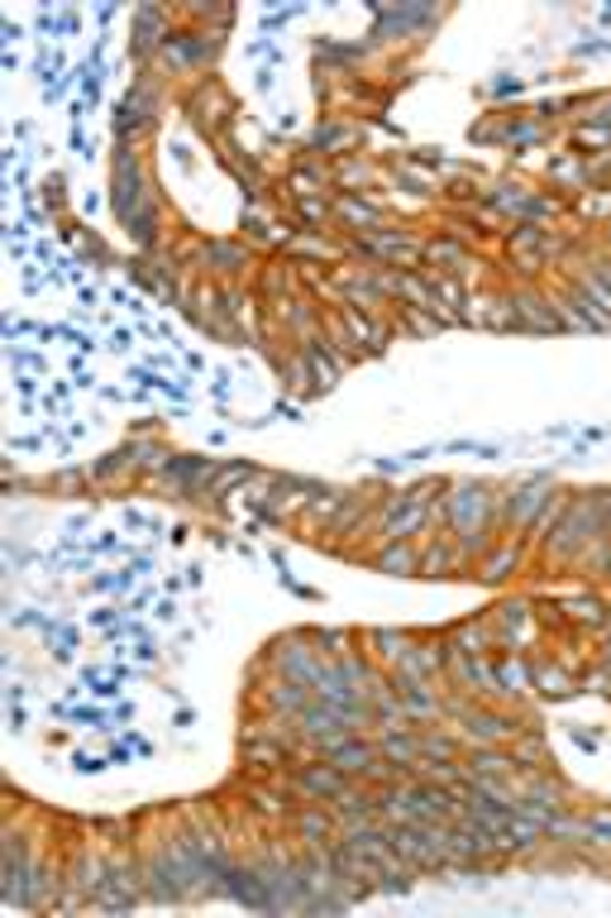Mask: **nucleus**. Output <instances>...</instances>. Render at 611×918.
Masks as SVG:
<instances>
[{
    "instance_id": "obj_1",
    "label": "nucleus",
    "mask_w": 611,
    "mask_h": 918,
    "mask_svg": "<svg viewBox=\"0 0 611 918\" xmlns=\"http://www.w3.org/2000/svg\"><path fill=\"white\" fill-rule=\"evenodd\" d=\"M607 493H574L569 512L555 522V531L540 541L549 565H574L578 555L588 551L592 536H607Z\"/></svg>"
},
{
    "instance_id": "obj_2",
    "label": "nucleus",
    "mask_w": 611,
    "mask_h": 918,
    "mask_svg": "<svg viewBox=\"0 0 611 918\" xmlns=\"http://www.w3.org/2000/svg\"><path fill=\"white\" fill-rule=\"evenodd\" d=\"M268 665H272V674L297 680L306 688H315L320 680H325V655L315 651V637H306V631H287V637L272 641Z\"/></svg>"
},
{
    "instance_id": "obj_3",
    "label": "nucleus",
    "mask_w": 611,
    "mask_h": 918,
    "mask_svg": "<svg viewBox=\"0 0 611 918\" xmlns=\"http://www.w3.org/2000/svg\"><path fill=\"white\" fill-rule=\"evenodd\" d=\"M354 254L373 258V264H383V268H411L426 258V239L406 235V230H368V235L354 239Z\"/></svg>"
},
{
    "instance_id": "obj_4",
    "label": "nucleus",
    "mask_w": 611,
    "mask_h": 918,
    "mask_svg": "<svg viewBox=\"0 0 611 918\" xmlns=\"http://www.w3.org/2000/svg\"><path fill=\"white\" fill-rule=\"evenodd\" d=\"M549 493H555V483H516V488H506L502 493V522H506V531H516V536H526L530 531V522L535 516L545 512V502H549Z\"/></svg>"
},
{
    "instance_id": "obj_5",
    "label": "nucleus",
    "mask_w": 611,
    "mask_h": 918,
    "mask_svg": "<svg viewBox=\"0 0 611 918\" xmlns=\"http://www.w3.org/2000/svg\"><path fill=\"white\" fill-rule=\"evenodd\" d=\"M459 732H469L473 737V746H506L512 737H521V717H512V713H497V708H473L469 717L459 723Z\"/></svg>"
},
{
    "instance_id": "obj_6",
    "label": "nucleus",
    "mask_w": 611,
    "mask_h": 918,
    "mask_svg": "<svg viewBox=\"0 0 611 918\" xmlns=\"http://www.w3.org/2000/svg\"><path fill=\"white\" fill-rule=\"evenodd\" d=\"M320 756H325L330 766H340L349 780H363V770H368L373 756H377V741L358 737V732H344V737H334V741L320 746Z\"/></svg>"
},
{
    "instance_id": "obj_7",
    "label": "nucleus",
    "mask_w": 611,
    "mask_h": 918,
    "mask_svg": "<svg viewBox=\"0 0 611 918\" xmlns=\"http://www.w3.org/2000/svg\"><path fill=\"white\" fill-rule=\"evenodd\" d=\"M516 325L521 330H540V335H559V316H555V297L545 287H516Z\"/></svg>"
},
{
    "instance_id": "obj_8",
    "label": "nucleus",
    "mask_w": 611,
    "mask_h": 918,
    "mask_svg": "<svg viewBox=\"0 0 611 918\" xmlns=\"http://www.w3.org/2000/svg\"><path fill=\"white\" fill-rule=\"evenodd\" d=\"M397 680V698H401V713L411 717H420V723H435V717H444L440 713V688H435V680H416V674H392Z\"/></svg>"
},
{
    "instance_id": "obj_9",
    "label": "nucleus",
    "mask_w": 611,
    "mask_h": 918,
    "mask_svg": "<svg viewBox=\"0 0 611 918\" xmlns=\"http://www.w3.org/2000/svg\"><path fill=\"white\" fill-rule=\"evenodd\" d=\"M297 794L306 799V803H330L340 789H349V775L340 770V766H330V760H315V766H301L297 770Z\"/></svg>"
},
{
    "instance_id": "obj_10",
    "label": "nucleus",
    "mask_w": 611,
    "mask_h": 918,
    "mask_svg": "<svg viewBox=\"0 0 611 918\" xmlns=\"http://www.w3.org/2000/svg\"><path fill=\"white\" fill-rule=\"evenodd\" d=\"M449 651H454V641H411L406 645V655L392 665V674H416V680H435L444 665H449Z\"/></svg>"
},
{
    "instance_id": "obj_11",
    "label": "nucleus",
    "mask_w": 611,
    "mask_h": 918,
    "mask_svg": "<svg viewBox=\"0 0 611 918\" xmlns=\"http://www.w3.org/2000/svg\"><path fill=\"white\" fill-rule=\"evenodd\" d=\"M521 555H526V536H516V531H502V536H497V551H487L483 559H478V579H483V584L512 579L516 565H521Z\"/></svg>"
},
{
    "instance_id": "obj_12",
    "label": "nucleus",
    "mask_w": 611,
    "mask_h": 918,
    "mask_svg": "<svg viewBox=\"0 0 611 918\" xmlns=\"http://www.w3.org/2000/svg\"><path fill=\"white\" fill-rule=\"evenodd\" d=\"M215 49H221V34H172L163 57L182 72V67H206L215 57Z\"/></svg>"
},
{
    "instance_id": "obj_13",
    "label": "nucleus",
    "mask_w": 611,
    "mask_h": 918,
    "mask_svg": "<svg viewBox=\"0 0 611 918\" xmlns=\"http://www.w3.org/2000/svg\"><path fill=\"white\" fill-rule=\"evenodd\" d=\"M292 828L301 846H315V842H334V832H340V818H334L330 803H306V809L292 813Z\"/></svg>"
},
{
    "instance_id": "obj_14",
    "label": "nucleus",
    "mask_w": 611,
    "mask_h": 918,
    "mask_svg": "<svg viewBox=\"0 0 611 918\" xmlns=\"http://www.w3.org/2000/svg\"><path fill=\"white\" fill-rule=\"evenodd\" d=\"M463 770L478 775V780H512L516 756H512V746H473V751L463 756Z\"/></svg>"
},
{
    "instance_id": "obj_15",
    "label": "nucleus",
    "mask_w": 611,
    "mask_h": 918,
    "mask_svg": "<svg viewBox=\"0 0 611 918\" xmlns=\"http://www.w3.org/2000/svg\"><path fill=\"white\" fill-rule=\"evenodd\" d=\"M530 637H535L530 602H502V608H497V641L506 645V651H521Z\"/></svg>"
},
{
    "instance_id": "obj_16",
    "label": "nucleus",
    "mask_w": 611,
    "mask_h": 918,
    "mask_svg": "<svg viewBox=\"0 0 611 918\" xmlns=\"http://www.w3.org/2000/svg\"><path fill=\"white\" fill-rule=\"evenodd\" d=\"M301 350H306V364H311V373H315V387H320V393H325V387H334V378H340V373L349 369V359H344L340 350H334V344H330L325 335L306 340Z\"/></svg>"
},
{
    "instance_id": "obj_17",
    "label": "nucleus",
    "mask_w": 611,
    "mask_h": 918,
    "mask_svg": "<svg viewBox=\"0 0 611 918\" xmlns=\"http://www.w3.org/2000/svg\"><path fill=\"white\" fill-rule=\"evenodd\" d=\"M334 221H344V230H358V235H368V230L383 225V206L368 201L363 192H344L334 201Z\"/></svg>"
},
{
    "instance_id": "obj_18",
    "label": "nucleus",
    "mask_w": 611,
    "mask_h": 918,
    "mask_svg": "<svg viewBox=\"0 0 611 918\" xmlns=\"http://www.w3.org/2000/svg\"><path fill=\"white\" fill-rule=\"evenodd\" d=\"M373 569L377 574H397V579H411V574H420V545L416 541H387L383 551L373 555Z\"/></svg>"
},
{
    "instance_id": "obj_19",
    "label": "nucleus",
    "mask_w": 611,
    "mask_h": 918,
    "mask_svg": "<svg viewBox=\"0 0 611 918\" xmlns=\"http://www.w3.org/2000/svg\"><path fill=\"white\" fill-rule=\"evenodd\" d=\"M264 703L278 717H297L306 703H311V688L306 684H297V680H282V674H272V684L264 688Z\"/></svg>"
},
{
    "instance_id": "obj_20",
    "label": "nucleus",
    "mask_w": 611,
    "mask_h": 918,
    "mask_svg": "<svg viewBox=\"0 0 611 918\" xmlns=\"http://www.w3.org/2000/svg\"><path fill=\"white\" fill-rule=\"evenodd\" d=\"M135 20H139V29H135V53H163V49H168V39H172V34H168V14L143 6Z\"/></svg>"
},
{
    "instance_id": "obj_21",
    "label": "nucleus",
    "mask_w": 611,
    "mask_h": 918,
    "mask_svg": "<svg viewBox=\"0 0 611 918\" xmlns=\"http://www.w3.org/2000/svg\"><path fill=\"white\" fill-rule=\"evenodd\" d=\"M454 645L463 655H492L497 651V622H469V627H454Z\"/></svg>"
},
{
    "instance_id": "obj_22",
    "label": "nucleus",
    "mask_w": 611,
    "mask_h": 918,
    "mask_svg": "<svg viewBox=\"0 0 611 918\" xmlns=\"http://www.w3.org/2000/svg\"><path fill=\"white\" fill-rule=\"evenodd\" d=\"M426 258H430L435 273H463V264H469V249H463L459 235H444V239H430L426 244Z\"/></svg>"
},
{
    "instance_id": "obj_23",
    "label": "nucleus",
    "mask_w": 611,
    "mask_h": 918,
    "mask_svg": "<svg viewBox=\"0 0 611 918\" xmlns=\"http://www.w3.org/2000/svg\"><path fill=\"white\" fill-rule=\"evenodd\" d=\"M530 684L535 688H545V694H578V674L574 670H564V665H530Z\"/></svg>"
},
{
    "instance_id": "obj_24",
    "label": "nucleus",
    "mask_w": 611,
    "mask_h": 918,
    "mask_svg": "<svg viewBox=\"0 0 611 918\" xmlns=\"http://www.w3.org/2000/svg\"><path fill=\"white\" fill-rule=\"evenodd\" d=\"M411 641H416L411 631H392V627H387V631H368V637H363V645H373V655H377V660H387V665H397Z\"/></svg>"
},
{
    "instance_id": "obj_25",
    "label": "nucleus",
    "mask_w": 611,
    "mask_h": 918,
    "mask_svg": "<svg viewBox=\"0 0 611 918\" xmlns=\"http://www.w3.org/2000/svg\"><path fill=\"white\" fill-rule=\"evenodd\" d=\"M249 803H254V813L268 818V823H282V818H292V809H287V794H282V789H272V784H249Z\"/></svg>"
},
{
    "instance_id": "obj_26",
    "label": "nucleus",
    "mask_w": 611,
    "mask_h": 918,
    "mask_svg": "<svg viewBox=\"0 0 611 918\" xmlns=\"http://www.w3.org/2000/svg\"><path fill=\"white\" fill-rule=\"evenodd\" d=\"M569 502H574V493H564V488H555V493H549V502H545V512L535 516L530 522V531H526V541H545L549 531H555V522L564 512H569Z\"/></svg>"
},
{
    "instance_id": "obj_27",
    "label": "nucleus",
    "mask_w": 611,
    "mask_h": 918,
    "mask_svg": "<svg viewBox=\"0 0 611 918\" xmlns=\"http://www.w3.org/2000/svg\"><path fill=\"white\" fill-rule=\"evenodd\" d=\"M502 143H512V149H526V143H545V125L540 120H516V125H502L492 129Z\"/></svg>"
},
{
    "instance_id": "obj_28",
    "label": "nucleus",
    "mask_w": 611,
    "mask_h": 918,
    "mask_svg": "<svg viewBox=\"0 0 611 918\" xmlns=\"http://www.w3.org/2000/svg\"><path fill=\"white\" fill-rule=\"evenodd\" d=\"M420 760H459V737H449V732H420Z\"/></svg>"
},
{
    "instance_id": "obj_29",
    "label": "nucleus",
    "mask_w": 611,
    "mask_h": 918,
    "mask_svg": "<svg viewBox=\"0 0 611 918\" xmlns=\"http://www.w3.org/2000/svg\"><path fill=\"white\" fill-rule=\"evenodd\" d=\"M201 258H206L215 273H235L244 264V249H239V244H229V239H215V244H206V249H201Z\"/></svg>"
},
{
    "instance_id": "obj_30",
    "label": "nucleus",
    "mask_w": 611,
    "mask_h": 918,
    "mask_svg": "<svg viewBox=\"0 0 611 918\" xmlns=\"http://www.w3.org/2000/svg\"><path fill=\"white\" fill-rule=\"evenodd\" d=\"M282 378H287V387H292V393H311L315 373H311V364H306V350H297V354L282 359Z\"/></svg>"
},
{
    "instance_id": "obj_31",
    "label": "nucleus",
    "mask_w": 611,
    "mask_h": 918,
    "mask_svg": "<svg viewBox=\"0 0 611 918\" xmlns=\"http://www.w3.org/2000/svg\"><path fill=\"white\" fill-rule=\"evenodd\" d=\"M258 479V469L254 465H225L221 469V479H215V493H235V488H244V483H254ZM211 493V498H215Z\"/></svg>"
},
{
    "instance_id": "obj_32",
    "label": "nucleus",
    "mask_w": 611,
    "mask_h": 918,
    "mask_svg": "<svg viewBox=\"0 0 611 918\" xmlns=\"http://www.w3.org/2000/svg\"><path fill=\"white\" fill-rule=\"evenodd\" d=\"M569 617L588 627H607V602L602 598H569Z\"/></svg>"
},
{
    "instance_id": "obj_33",
    "label": "nucleus",
    "mask_w": 611,
    "mask_h": 918,
    "mask_svg": "<svg viewBox=\"0 0 611 918\" xmlns=\"http://www.w3.org/2000/svg\"><path fill=\"white\" fill-rule=\"evenodd\" d=\"M401 330H406V335H435V330H444V325L435 321L430 311H420V307H401Z\"/></svg>"
},
{
    "instance_id": "obj_34",
    "label": "nucleus",
    "mask_w": 611,
    "mask_h": 918,
    "mask_svg": "<svg viewBox=\"0 0 611 918\" xmlns=\"http://www.w3.org/2000/svg\"><path fill=\"white\" fill-rule=\"evenodd\" d=\"M549 172H555V182H574V186H588L592 182L583 158H555V168H549Z\"/></svg>"
},
{
    "instance_id": "obj_35",
    "label": "nucleus",
    "mask_w": 611,
    "mask_h": 918,
    "mask_svg": "<svg viewBox=\"0 0 611 918\" xmlns=\"http://www.w3.org/2000/svg\"><path fill=\"white\" fill-rule=\"evenodd\" d=\"M512 756H516V770H545V751H540V741H535V737H521L512 746Z\"/></svg>"
},
{
    "instance_id": "obj_36",
    "label": "nucleus",
    "mask_w": 611,
    "mask_h": 918,
    "mask_svg": "<svg viewBox=\"0 0 611 918\" xmlns=\"http://www.w3.org/2000/svg\"><path fill=\"white\" fill-rule=\"evenodd\" d=\"M135 579H139V569H106V574H96V588H106V594H129Z\"/></svg>"
},
{
    "instance_id": "obj_37",
    "label": "nucleus",
    "mask_w": 611,
    "mask_h": 918,
    "mask_svg": "<svg viewBox=\"0 0 611 918\" xmlns=\"http://www.w3.org/2000/svg\"><path fill=\"white\" fill-rule=\"evenodd\" d=\"M297 215H301V221H311V225H325L334 215V206H325L320 196H297Z\"/></svg>"
},
{
    "instance_id": "obj_38",
    "label": "nucleus",
    "mask_w": 611,
    "mask_h": 918,
    "mask_svg": "<svg viewBox=\"0 0 611 918\" xmlns=\"http://www.w3.org/2000/svg\"><path fill=\"white\" fill-rule=\"evenodd\" d=\"M588 842L611 846V813H592V818H588Z\"/></svg>"
},
{
    "instance_id": "obj_39",
    "label": "nucleus",
    "mask_w": 611,
    "mask_h": 918,
    "mask_svg": "<svg viewBox=\"0 0 611 918\" xmlns=\"http://www.w3.org/2000/svg\"><path fill=\"white\" fill-rule=\"evenodd\" d=\"M10 364L20 369V373H39V369H43V359H39V354H29V350H20V344H14V350H10Z\"/></svg>"
},
{
    "instance_id": "obj_40",
    "label": "nucleus",
    "mask_w": 611,
    "mask_h": 918,
    "mask_svg": "<svg viewBox=\"0 0 611 918\" xmlns=\"http://www.w3.org/2000/svg\"><path fill=\"white\" fill-rule=\"evenodd\" d=\"M588 268L598 273V278H602L607 287H611V254H602V258H588Z\"/></svg>"
},
{
    "instance_id": "obj_41",
    "label": "nucleus",
    "mask_w": 611,
    "mask_h": 918,
    "mask_svg": "<svg viewBox=\"0 0 611 918\" xmlns=\"http://www.w3.org/2000/svg\"><path fill=\"white\" fill-rule=\"evenodd\" d=\"M521 92V82L516 77H502V82H492V96H516Z\"/></svg>"
},
{
    "instance_id": "obj_42",
    "label": "nucleus",
    "mask_w": 611,
    "mask_h": 918,
    "mask_svg": "<svg viewBox=\"0 0 611 918\" xmlns=\"http://www.w3.org/2000/svg\"><path fill=\"white\" fill-rule=\"evenodd\" d=\"M72 766H77L82 775H96V770H100V760H92V756H77V760H72Z\"/></svg>"
}]
</instances>
